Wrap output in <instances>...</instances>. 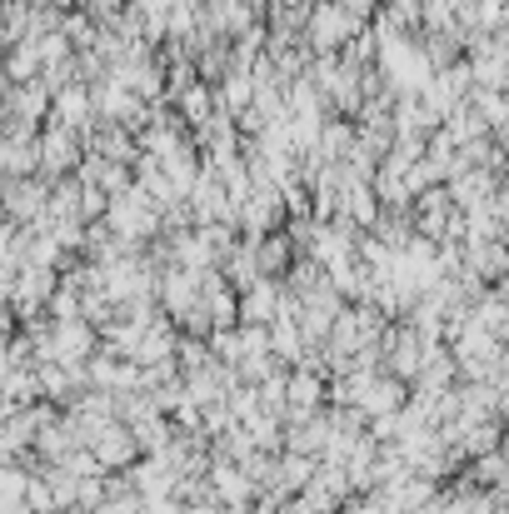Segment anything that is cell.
Wrapping results in <instances>:
<instances>
[{
	"mask_svg": "<svg viewBox=\"0 0 509 514\" xmlns=\"http://www.w3.org/2000/svg\"><path fill=\"white\" fill-rule=\"evenodd\" d=\"M285 395H290L295 409H304V405L314 409V405H320V385H314V380H304V375L295 380V385H285Z\"/></svg>",
	"mask_w": 509,
	"mask_h": 514,
	"instance_id": "cell-1",
	"label": "cell"
}]
</instances>
